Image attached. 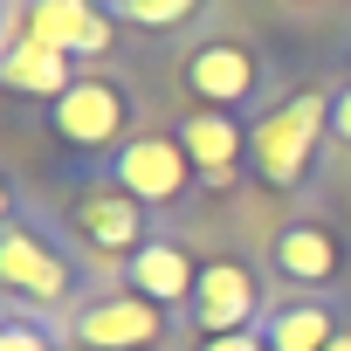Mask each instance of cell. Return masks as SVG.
<instances>
[{
    "mask_svg": "<svg viewBox=\"0 0 351 351\" xmlns=\"http://www.w3.org/2000/svg\"><path fill=\"white\" fill-rule=\"evenodd\" d=\"M330 131V90H296L282 104H269L255 124H248V165H255V180L269 193H296L303 186V172L317 158Z\"/></svg>",
    "mask_w": 351,
    "mask_h": 351,
    "instance_id": "obj_1",
    "label": "cell"
},
{
    "mask_svg": "<svg viewBox=\"0 0 351 351\" xmlns=\"http://www.w3.org/2000/svg\"><path fill=\"white\" fill-rule=\"evenodd\" d=\"M0 289H8V303H21V310H62L83 289L76 262L21 214V200L8 207V221H0Z\"/></svg>",
    "mask_w": 351,
    "mask_h": 351,
    "instance_id": "obj_2",
    "label": "cell"
},
{
    "mask_svg": "<svg viewBox=\"0 0 351 351\" xmlns=\"http://www.w3.org/2000/svg\"><path fill=\"white\" fill-rule=\"evenodd\" d=\"M49 124L76 152H117L131 145V90L117 76H76V90L49 104Z\"/></svg>",
    "mask_w": 351,
    "mask_h": 351,
    "instance_id": "obj_3",
    "label": "cell"
},
{
    "mask_svg": "<svg viewBox=\"0 0 351 351\" xmlns=\"http://www.w3.org/2000/svg\"><path fill=\"white\" fill-rule=\"evenodd\" d=\"M110 180H117L131 200H145V207H180L200 172H193L186 145L172 138V131H138L131 145L110 152Z\"/></svg>",
    "mask_w": 351,
    "mask_h": 351,
    "instance_id": "obj_4",
    "label": "cell"
},
{
    "mask_svg": "<svg viewBox=\"0 0 351 351\" xmlns=\"http://www.w3.org/2000/svg\"><path fill=\"white\" fill-rule=\"evenodd\" d=\"M69 228H76V241L97 248L104 262H131V255L152 241V228H145V200H131L117 180H90V186H76V193H69Z\"/></svg>",
    "mask_w": 351,
    "mask_h": 351,
    "instance_id": "obj_5",
    "label": "cell"
},
{
    "mask_svg": "<svg viewBox=\"0 0 351 351\" xmlns=\"http://www.w3.org/2000/svg\"><path fill=\"white\" fill-rule=\"evenodd\" d=\"M69 337L83 351H152L158 337H172V310L145 303L138 289H110V296H97V303L76 310Z\"/></svg>",
    "mask_w": 351,
    "mask_h": 351,
    "instance_id": "obj_6",
    "label": "cell"
},
{
    "mask_svg": "<svg viewBox=\"0 0 351 351\" xmlns=\"http://www.w3.org/2000/svg\"><path fill=\"white\" fill-rule=\"evenodd\" d=\"M110 28L117 21L104 14V0H14V8H8V35L49 42L62 56H104Z\"/></svg>",
    "mask_w": 351,
    "mask_h": 351,
    "instance_id": "obj_7",
    "label": "cell"
},
{
    "mask_svg": "<svg viewBox=\"0 0 351 351\" xmlns=\"http://www.w3.org/2000/svg\"><path fill=\"white\" fill-rule=\"evenodd\" d=\"M186 317H193V330L200 337H228V330H255L269 310H262V282H255V269L248 262H200V289H193V303H186Z\"/></svg>",
    "mask_w": 351,
    "mask_h": 351,
    "instance_id": "obj_8",
    "label": "cell"
},
{
    "mask_svg": "<svg viewBox=\"0 0 351 351\" xmlns=\"http://www.w3.org/2000/svg\"><path fill=\"white\" fill-rule=\"evenodd\" d=\"M180 76H186V90H193V104H200V110H228V117L262 90V62H255V49L221 42V35H214V42H200V49L186 56V69H180Z\"/></svg>",
    "mask_w": 351,
    "mask_h": 351,
    "instance_id": "obj_9",
    "label": "cell"
},
{
    "mask_svg": "<svg viewBox=\"0 0 351 351\" xmlns=\"http://www.w3.org/2000/svg\"><path fill=\"white\" fill-rule=\"evenodd\" d=\"M269 269H276L289 289L317 296V289L337 282V269H344V241L330 234V221H289V228L269 241Z\"/></svg>",
    "mask_w": 351,
    "mask_h": 351,
    "instance_id": "obj_10",
    "label": "cell"
},
{
    "mask_svg": "<svg viewBox=\"0 0 351 351\" xmlns=\"http://www.w3.org/2000/svg\"><path fill=\"white\" fill-rule=\"evenodd\" d=\"M172 138L186 145V158H193V172H200V186H214V193L234 186V172H241V158H248V131H241V117H228V110H193V117L172 124Z\"/></svg>",
    "mask_w": 351,
    "mask_h": 351,
    "instance_id": "obj_11",
    "label": "cell"
},
{
    "mask_svg": "<svg viewBox=\"0 0 351 351\" xmlns=\"http://www.w3.org/2000/svg\"><path fill=\"white\" fill-rule=\"evenodd\" d=\"M124 289H138L145 303H158V310H172V317H180V310L193 303V289H200V262H193L180 241L152 234V241L124 262Z\"/></svg>",
    "mask_w": 351,
    "mask_h": 351,
    "instance_id": "obj_12",
    "label": "cell"
},
{
    "mask_svg": "<svg viewBox=\"0 0 351 351\" xmlns=\"http://www.w3.org/2000/svg\"><path fill=\"white\" fill-rule=\"evenodd\" d=\"M0 83H8L14 97H69L76 90V56L49 49V42H28V35H8V49H0Z\"/></svg>",
    "mask_w": 351,
    "mask_h": 351,
    "instance_id": "obj_13",
    "label": "cell"
},
{
    "mask_svg": "<svg viewBox=\"0 0 351 351\" xmlns=\"http://www.w3.org/2000/svg\"><path fill=\"white\" fill-rule=\"evenodd\" d=\"M337 324H344V317H337L324 296L289 289V296H282V303H276V310H269L255 330L269 337V351H324V344L337 337Z\"/></svg>",
    "mask_w": 351,
    "mask_h": 351,
    "instance_id": "obj_14",
    "label": "cell"
},
{
    "mask_svg": "<svg viewBox=\"0 0 351 351\" xmlns=\"http://www.w3.org/2000/svg\"><path fill=\"white\" fill-rule=\"evenodd\" d=\"M207 0H104V14L138 28V35H180L186 21H200Z\"/></svg>",
    "mask_w": 351,
    "mask_h": 351,
    "instance_id": "obj_15",
    "label": "cell"
},
{
    "mask_svg": "<svg viewBox=\"0 0 351 351\" xmlns=\"http://www.w3.org/2000/svg\"><path fill=\"white\" fill-rule=\"evenodd\" d=\"M62 337L42 324V317H28L21 303H8V317H0V351H56Z\"/></svg>",
    "mask_w": 351,
    "mask_h": 351,
    "instance_id": "obj_16",
    "label": "cell"
},
{
    "mask_svg": "<svg viewBox=\"0 0 351 351\" xmlns=\"http://www.w3.org/2000/svg\"><path fill=\"white\" fill-rule=\"evenodd\" d=\"M193 351H269V337L262 330H228V337H200Z\"/></svg>",
    "mask_w": 351,
    "mask_h": 351,
    "instance_id": "obj_17",
    "label": "cell"
},
{
    "mask_svg": "<svg viewBox=\"0 0 351 351\" xmlns=\"http://www.w3.org/2000/svg\"><path fill=\"white\" fill-rule=\"evenodd\" d=\"M330 138H337V145H351V83H344V90H330Z\"/></svg>",
    "mask_w": 351,
    "mask_h": 351,
    "instance_id": "obj_18",
    "label": "cell"
},
{
    "mask_svg": "<svg viewBox=\"0 0 351 351\" xmlns=\"http://www.w3.org/2000/svg\"><path fill=\"white\" fill-rule=\"evenodd\" d=\"M324 351H351V317H344V324H337V337H330V344H324Z\"/></svg>",
    "mask_w": 351,
    "mask_h": 351,
    "instance_id": "obj_19",
    "label": "cell"
}]
</instances>
